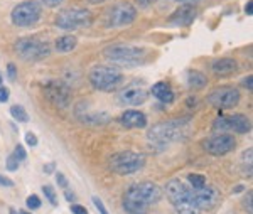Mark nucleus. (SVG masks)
<instances>
[{
	"label": "nucleus",
	"mask_w": 253,
	"mask_h": 214,
	"mask_svg": "<svg viewBox=\"0 0 253 214\" xmlns=\"http://www.w3.org/2000/svg\"><path fill=\"white\" fill-rule=\"evenodd\" d=\"M9 214H19V213H17V209L10 208V209H9Z\"/></svg>",
	"instance_id": "09e8293b"
},
{
	"label": "nucleus",
	"mask_w": 253,
	"mask_h": 214,
	"mask_svg": "<svg viewBox=\"0 0 253 214\" xmlns=\"http://www.w3.org/2000/svg\"><path fill=\"white\" fill-rule=\"evenodd\" d=\"M19 160L15 159V155L14 154H10L9 157H7V162H5V166H7V171H10V172H15L19 169Z\"/></svg>",
	"instance_id": "c756f323"
},
{
	"label": "nucleus",
	"mask_w": 253,
	"mask_h": 214,
	"mask_svg": "<svg viewBox=\"0 0 253 214\" xmlns=\"http://www.w3.org/2000/svg\"><path fill=\"white\" fill-rule=\"evenodd\" d=\"M187 130H189L187 120H184V118H181V120L172 118V120L156 123L147 133V140L150 143V149L154 147V149L164 150L169 143L184 138L187 135Z\"/></svg>",
	"instance_id": "f257e3e1"
},
{
	"label": "nucleus",
	"mask_w": 253,
	"mask_h": 214,
	"mask_svg": "<svg viewBox=\"0 0 253 214\" xmlns=\"http://www.w3.org/2000/svg\"><path fill=\"white\" fill-rule=\"evenodd\" d=\"M243 187H245V186H236V187L233 189V194H238V192H242V191H243Z\"/></svg>",
	"instance_id": "49530a36"
},
{
	"label": "nucleus",
	"mask_w": 253,
	"mask_h": 214,
	"mask_svg": "<svg viewBox=\"0 0 253 214\" xmlns=\"http://www.w3.org/2000/svg\"><path fill=\"white\" fill-rule=\"evenodd\" d=\"M191 199L199 211H211L219 203V191L214 186L191 189Z\"/></svg>",
	"instance_id": "ddd939ff"
},
{
	"label": "nucleus",
	"mask_w": 253,
	"mask_h": 214,
	"mask_svg": "<svg viewBox=\"0 0 253 214\" xmlns=\"http://www.w3.org/2000/svg\"><path fill=\"white\" fill-rule=\"evenodd\" d=\"M93 204H95V208L98 209V213H100V214H108L107 208H105V204L101 203V199H98V197H93Z\"/></svg>",
	"instance_id": "72a5a7b5"
},
{
	"label": "nucleus",
	"mask_w": 253,
	"mask_h": 214,
	"mask_svg": "<svg viewBox=\"0 0 253 214\" xmlns=\"http://www.w3.org/2000/svg\"><path fill=\"white\" fill-rule=\"evenodd\" d=\"M187 182L191 184V189H201L206 186V179L201 174H189L187 175Z\"/></svg>",
	"instance_id": "a878e982"
},
{
	"label": "nucleus",
	"mask_w": 253,
	"mask_h": 214,
	"mask_svg": "<svg viewBox=\"0 0 253 214\" xmlns=\"http://www.w3.org/2000/svg\"><path fill=\"white\" fill-rule=\"evenodd\" d=\"M245 14H247V15L253 14V2H252V0H248L247 5H245Z\"/></svg>",
	"instance_id": "c03bdc74"
},
{
	"label": "nucleus",
	"mask_w": 253,
	"mask_h": 214,
	"mask_svg": "<svg viewBox=\"0 0 253 214\" xmlns=\"http://www.w3.org/2000/svg\"><path fill=\"white\" fill-rule=\"evenodd\" d=\"M88 80L98 91H113L122 83L124 75L115 66H96L89 71Z\"/></svg>",
	"instance_id": "7ed1b4c3"
},
{
	"label": "nucleus",
	"mask_w": 253,
	"mask_h": 214,
	"mask_svg": "<svg viewBox=\"0 0 253 214\" xmlns=\"http://www.w3.org/2000/svg\"><path fill=\"white\" fill-rule=\"evenodd\" d=\"M0 186H3V187H12V186H14V180L9 179V177H5V175H0Z\"/></svg>",
	"instance_id": "ea45409f"
},
{
	"label": "nucleus",
	"mask_w": 253,
	"mask_h": 214,
	"mask_svg": "<svg viewBox=\"0 0 253 214\" xmlns=\"http://www.w3.org/2000/svg\"><path fill=\"white\" fill-rule=\"evenodd\" d=\"M211 69L216 76H231L238 71V63L233 57H221V59H216L211 64Z\"/></svg>",
	"instance_id": "6ab92c4d"
},
{
	"label": "nucleus",
	"mask_w": 253,
	"mask_h": 214,
	"mask_svg": "<svg viewBox=\"0 0 253 214\" xmlns=\"http://www.w3.org/2000/svg\"><path fill=\"white\" fill-rule=\"evenodd\" d=\"M64 196H66V199L71 203V201H76V196H75V192H69L68 189H64Z\"/></svg>",
	"instance_id": "a18cd8bd"
},
{
	"label": "nucleus",
	"mask_w": 253,
	"mask_h": 214,
	"mask_svg": "<svg viewBox=\"0 0 253 214\" xmlns=\"http://www.w3.org/2000/svg\"><path fill=\"white\" fill-rule=\"evenodd\" d=\"M10 96V89L7 86H0V103H5Z\"/></svg>",
	"instance_id": "c9c22d12"
},
{
	"label": "nucleus",
	"mask_w": 253,
	"mask_h": 214,
	"mask_svg": "<svg viewBox=\"0 0 253 214\" xmlns=\"http://www.w3.org/2000/svg\"><path fill=\"white\" fill-rule=\"evenodd\" d=\"M226 122H228V130H233L235 133L245 135L252 130L250 118L243 113H235L231 117H226Z\"/></svg>",
	"instance_id": "a211bd4d"
},
{
	"label": "nucleus",
	"mask_w": 253,
	"mask_h": 214,
	"mask_svg": "<svg viewBox=\"0 0 253 214\" xmlns=\"http://www.w3.org/2000/svg\"><path fill=\"white\" fill-rule=\"evenodd\" d=\"M26 204H27V208H29L31 211H36V209H39V208H41V199H39V196L31 194V196L26 199Z\"/></svg>",
	"instance_id": "c85d7f7f"
},
{
	"label": "nucleus",
	"mask_w": 253,
	"mask_h": 214,
	"mask_svg": "<svg viewBox=\"0 0 253 214\" xmlns=\"http://www.w3.org/2000/svg\"><path fill=\"white\" fill-rule=\"evenodd\" d=\"M56 180H58V186H59V187L68 189V179L64 177V174H61V172H58V174H56Z\"/></svg>",
	"instance_id": "58836bf2"
},
{
	"label": "nucleus",
	"mask_w": 253,
	"mask_h": 214,
	"mask_svg": "<svg viewBox=\"0 0 253 214\" xmlns=\"http://www.w3.org/2000/svg\"><path fill=\"white\" fill-rule=\"evenodd\" d=\"M149 91L140 85H128L118 93V100L128 106H140L147 101Z\"/></svg>",
	"instance_id": "2eb2a0df"
},
{
	"label": "nucleus",
	"mask_w": 253,
	"mask_h": 214,
	"mask_svg": "<svg viewBox=\"0 0 253 214\" xmlns=\"http://www.w3.org/2000/svg\"><path fill=\"white\" fill-rule=\"evenodd\" d=\"M7 75H9L10 81H15V78H17V66L10 63L9 66H7Z\"/></svg>",
	"instance_id": "f704fd0d"
},
{
	"label": "nucleus",
	"mask_w": 253,
	"mask_h": 214,
	"mask_svg": "<svg viewBox=\"0 0 253 214\" xmlns=\"http://www.w3.org/2000/svg\"><path fill=\"white\" fill-rule=\"evenodd\" d=\"M122 206H124L126 214H147L149 213V206H144V204L135 203V201H130V199L122 201Z\"/></svg>",
	"instance_id": "b1692460"
},
{
	"label": "nucleus",
	"mask_w": 253,
	"mask_h": 214,
	"mask_svg": "<svg viewBox=\"0 0 253 214\" xmlns=\"http://www.w3.org/2000/svg\"><path fill=\"white\" fill-rule=\"evenodd\" d=\"M137 19V9L128 2H122L113 5L108 10L107 24L108 27H126Z\"/></svg>",
	"instance_id": "9b49d317"
},
{
	"label": "nucleus",
	"mask_w": 253,
	"mask_h": 214,
	"mask_svg": "<svg viewBox=\"0 0 253 214\" xmlns=\"http://www.w3.org/2000/svg\"><path fill=\"white\" fill-rule=\"evenodd\" d=\"M19 214H31L29 211H19Z\"/></svg>",
	"instance_id": "3c124183"
},
{
	"label": "nucleus",
	"mask_w": 253,
	"mask_h": 214,
	"mask_svg": "<svg viewBox=\"0 0 253 214\" xmlns=\"http://www.w3.org/2000/svg\"><path fill=\"white\" fill-rule=\"evenodd\" d=\"M54 162H49L44 166V174H54Z\"/></svg>",
	"instance_id": "79ce46f5"
},
{
	"label": "nucleus",
	"mask_w": 253,
	"mask_h": 214,
	"mask_svg": "<svg viewBox=\"0 0 253 214\" xmlns=\"http://www.w3.org/2000/svg\"><path fill=\"white\" fill-rule=\"evenodd\" d=\"M152 94L157 98L159 101L166 103V105H170V103H174V89L170 88L169 83H166V81H161V83H156L152 86Z\"/></svg>",
	"instance_id": "412c9836"
},
{
	"label": "nucleus",
	"mask_w": 253,
	"mask_h": 214,
	"mask_svg": "<svg viewBox=\"0 0 253 214\" xmlns=\"http://www.w3.org/2000/svg\"><path fill=\"white\" fill-rule=\"evenodd\" d=\"M42 93L47 98V101L58 108H66L71 103V89L61 80H47L42 85Z\"/></svg>",
	"instance_id": "1a4fd4ad"
},
{
	"label": "nucleus",
	"mask_w": 253,
	"mask_h": 214,
	"mask_svg": "<svg viewBox=\"0 0 253 214\" xmlns=\"http://www.w3.org/2000/svg\"><path fill=\"white\" fill-rule=\"evenodd\" d=\"M135 2L140 7H149V5H152L154 2H157V0H135Z\"/></svg>",
	"instance_id": "37998d69"
},
{
	"label": "nucleus",
	"mask_w": 253,
	"mask_h": 214,
	"mask_svg": "<svg viewBox=\"0 0 253 214\" xmlns=\"http://www.w3.org/2000/svg\"><path fill=\"white\" fill-rule=\"evenodd\" d=\"M186 78H187L189 88H193V89H201L208 85V78L203 75L201 71H198V69H189Z\"/></svg>",
	"instance_id": "4be33fe9"
},
{
	"label": "nucleus",
	"mask_w": 253,
	"mask_h": 214,
	"mask_svg": "<svg viewBox=\"0 0 253 214\" xmlns=\"http://www.w3.org/2000/svg\"><path fill=\"white\" fill-rule=\"evenodd\" d=\"M177 2H184L186 3V2H198V0H177Z\"/></svg>",
	"instance_id": "8fccbe9b"
},
{
	"label": "nucleus",
	"mask_w": 253,
	"mask_h": 214,
	"mask_svg": "<svg viewBox=\"0 0 253 214\" xmlns=\"http://www.w3.org/2000/svg\"><path fill=\"white\" fill-rule=\"evenodd\" d=\"M41 3H44L46 7H51V9H54V7L63 5L64 0H41Z\"/></svg>",
	"instance_id": "e433bc0d"
},
{
	"label": "nucleus",
	"mask_w": 253,
	"mask_h": 214,
	"mask_svg": "<svg viewBox=\"0 0 253 214\" xmlns=\"http://www.w3.org/2000/svg\"><path fill=\"white\" fill-rule=\"evenodd\" d=\"M236 140L230 133H216L203 142V149L211 155H226L235 150Z\"/></svg>",
	"instance_id": "f8f14e48"
},
{
	"label": "nucleus",
	"mask_w": 253,
	"mask_h": 214,
	"mask_svg": "<svg viewBox=\"0 0 253 214\" xmlns=\"http://www.w3.org/2000/svg\"><path fill=\"white\" fill-rule=\"evenodd\" d=\"M120 123L126 128H145L147 117L145 113L138 112V110H126L120 117Z\"/></svg>",
	"instance_id": "f3484780"
},
{
	"label": "nucleus",
	"mask_w": 253,
	"mask_h": 214,
	"mask_svg": "<svg viewBox=\"0 0 253 214\" xmlns=\"http://www.w3.org/2000/svg\"><path fill=\"white\" fill-rule=\"evenodd\" d=\"M71 213L73 214H88V209L81 204H71Z\"/></svg>",
	"instance_id": "4c0bfd02"
},
{
	"label": "nucleus",
	"mask_w": 253,
	"mask_h": 214,
	"mask_svg": "<svg viewBox=\"0 0 253 214\" xmlns=\"http://www.w3.org/2000/svg\"><path fill=\"white\" fill-rule=\"evenodd\" d=\"M14 155H15V159H17L19 162H22V160L27 159V152H26V149H24L22 145H20V143H17V145H15Z\"/></svg>",
	"instance_id": "7c9ffc66"
},
{
	"label": "nucleus",
	"mask_w": 253,
	"mask_h": 214,
	"mask_svg": "<svg viewBox=\"0 0 253 214\" xmlns=\"http://www.w3.org/2000/svg\"><path fill=\"white\" fill-rule=\"evenodd\" d=\"M10 115H12V118L17 120V122H22V123L29 122V115H27L26 108L20 106V105H12L10 106Z\"/></svg>",
	"instance_id": "393cba45"
},
{
	"label": "nucleus",
	"mask_w": 253,
	"mask_h": 214,
	"mask_svg": "<svg viewBox=\"0 0 253 214\" xmlns=\"http://www.w3.org/2000/svg\"><path fill=\"white\" fill-rule=\"evenodd\" d=\"M26 143L29 147H36V145H38V137H36V133H32V131H27V133H26Z\"/></svg>",
	"instance_id": "473e14b6"
},
{
	"label": "nucleus",
	"mask_w": 253,
	"mask_h": 214,
	"mask_svg": "<svg viewBox=\"0 0 253 214\" xmlns=\"http://www.w3.org/2000/svg\"><path fill=\"white\" fill-rule=\"evenodd\" d=\"M93 24V15L88 9H64L56 15V27L63 31H78Z\"/></svg>",
	"instance_id": "0eeeda50"
},
{
	"label": "nucleus",
	"mask_w": 253,
	"mask_h": 214,
	"mask_svg": "<svg viewBox=\"0 0 253 214\" xmlns=\"http://www.w3.org/2000/svg\"><path fill=\"white\" fill-rule=\"evenodd\" d=\"M76 44H78V39L75 38V36H63V38H59L56 41V49H58L59 52H71L73 49L76 47Z\"/></svg>",
	"instance_id": "5701e85b"
},
{
	"label": "nucleus",
	"mask_w": 253,
	"mask_h": 214,
	"mask_svg": "<svg viewBox=\"0 0 253 214\" xmlns=\"http://www.w3.org/2000/svg\"><path fill=\"white\" fill-rule=\"evenodd\" d=\"M252 199H253V192H252V191H248V192H247V197H245V201H243V206H245V209H247V213H248V214H253Z\"/></svg>",
	"instance_id": "2f4dec72"
},
{
	"label": "nucleus",
	"mask_w": 253,
	"mask_h": 214,
	"mask_svg": "<svg viewBox=\"0 0 253 214\" xmlns=\"http://www.w3.org/2000/svg\"><path fill=\"white\" fill-rule=\"evenodd\" d=\"M81 108H84V106L81 105ZM76 117H78L80 122L86 123V125H107L110 122V115L107 112H88L86 108H84L83 113L76 112Z\"/></svg>",
	"instance_id": "aec40b11"
},
{
	"label": "nucleus",
	"mask_w": 253,
	"mask_h": 214,
	"mask_svg": "<svg viewBox=\"0 0 253 214\" xmlns=\"http://www.w3.org/2000/svg\"><path fill=\"white\" fill-rule=\"evenodd\" d=\"M41 15H42V7L38 0H27L12 9L10 20L17 27H31L39 22Z\"/></svg>",
	"instance_id": "6e6552de"
},
{
	"label": "nucleus",
	"mask_w": 253,
	"mask_h": 214,
	"mask_svg": "<svg viewBox=\"0 0 253 214\" xmlns=\"http://www.w3.org/2000/svg\"><path fill=\"white\" fill-rule=\"evenodd\" d=\"M145 166V155L138 152L124 150L117 152L110 157V169L118 175H130L135 174Z\"/></svg>",
	"instance_id": "20e7f679"
},
{
	"label": "nucleus",
	"mask_w": 253,
	"mask_h": 214,
	"mask_svg": "<svg viewBox=\"0 0 253 214\" xmlns=\"http://www.w3.org/2000/svg\"><path fill=\"white\" fill-rule=\"evenodd\" d=\"M213 131L214 133H224V131H228L226 117H221V115H219V117L216 118L214 123H213Z\"/></svg>",
	"instance_id": "bb28decb"
},
{
	"label": "nucleus",
	"mask_w": 253,
	"mask_h": 214,
	"mask_svg": "<svg viewBox=\"0 0 253 214\" xmlns=\"http://www.w3.org/2000/svg\"><path fill=\"white\" fill-rule=\"evenodd\" d=\"M196 15H198L196 7L191 5V3H184V5H181L177 10L172 12V15L169 17V24L170 26H175V27L191 26V24L196 20Z\"/></svg>",
	"instance_id": "dca6fc26"
},
{
	"label": "nucleus",
	"mask_w": 253,
	"mask_h": 214,
	"mask_svg": "<svg viewBox=\"0 0 253 214\" xmlns=\"http://www.w3.org/2000/svg\"><path fill=\"white\" fill-rule=\"evenodd\" d=\"M42 192H44V196L47 197V201L51 203L52 206H58V194H56V191H54V187H51V186H42Z\"/></svg>",
	"instance_id": "cd10ccee"
},
{
	"label": "nucleus",
	"mask_w": 253,
	"mask_h": 214,
	"mask_svg": "<svg viewBox=\"0 0 253 214\" xmlns=\"http://www.w3.org/2000/svg\"><path fill=\"white\" fill-rule=\"evenodd\" d=\"M164 192L172 206H177L179 203H184V201H193L191 199V187H187L179 179H170L164 186Z\"/></svg>",
	"instance_id": "4468645a"
},
{
	"label": "nucleus",
	"mask_w": 253,
	"mask_h": 214,
	"mask_svg": "<svg viewBox=\"0 0 253 214\" xmlns=\"http://www.w3.org/2000/svg\"><path fill=\"white\" fill-rule=\"evenodd\" d=\"M2 81H3V80H2V75H0V86H2Z\"/></svg>",
	"instance_id": "603ef678"
},
{
	"label": "nucleus",
	"mask_w": 253,
	"mask_h": 214,
	"mask_svg": "<svg viewBox=\"0 0 253 214\" xmlns=\"http://www.w3.org/2000/svg\"><path fill=\"white\" fill-rule=\"evenodd\" d=\"M15 52L20 59L27 61V63H36V61H42L51 54V46L49 43L38 38H22L15 43Z\"/></svg>",
	"instance_id": "39448f33"
},
{
	"label": "nucleus",
	"mask_w": 253,
	"mask_h": 214,
	"mask_svg": "<svg viewBox=\"0 0 253 214\" xmlns=\"http://www.w3.org/2000/svg\"><path fill=\"white\" fill-rule=\"evenodd\" d=\"M252 80H253L252 76H247V78H243V81H242V85L248 89V91H252L253 89V81Z\"/></svg>",
	"instance_id": "a19ab883"
},
{
	"label": "nucleus",
	"mask_w": 253,
	"mask_h": 214,
	"mask_svg": "<svg viewBox=\"0 0 253 214\" xmlns=\"http://www.w3.org/2000/svg\"><path fill=\"white\" fill-rule=\"evenodd\" d=\"M88 2H91V3H103L105 0H88Z\"/></svg>",
	"instance_id": "de8ad7c7"
},
{
	"label": "nucleus",
	"mask_w": 253,
	"mask_h": 214,
	"mask_svg": "<svg viewBox=\"0 0 253 214\" xmlns=\"http://www.w3.org/2000/svg\"><path fill=\"white\" fill-rule=\"evenodd\" d=\"M208 103L218 110L235 108L240 103V93L233 86H219L208 94Z\"/></svg>",
	"instance_id": "9d476101"
},
{
	"label": "nucleus",
	"mask_w": 253,
	"mask_h": 214,
	"mask_svg": "<svg viewBox=\"0 0 253 214\" xmlns=\"http://www.w3.org/2000/svg\"><path fill=\"white\" fill-rule=\"evenodd\" d=\"M124 199L135 201L144 206H152L157 204L162 199V189L157 186L156 182H150V180H144V182H137L132 184L128 189L125 191Z\"/></svg>",
	"instance_id": "423d86ee"
},
{
	"label": "nucleus",
	"mask_w": 253,
	"mask_h": 214,
	"mask_svg": "<svg viewBox=\"0 0 253 214\" xmlns=\"http://www.w3.org/2000/svg\"><path fill=\"white\" fill-rule=\"evenodd\" d=\"M103 56L112 63L133 68V66H140L145 63L147 51L144 47L132 46V44H112V46L103 49Z\"/></svg>",
	"instance_id": "f03ea898"
}]
</instances>
